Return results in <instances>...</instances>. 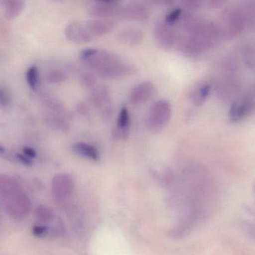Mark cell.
Listing matches in <instances>:
<instances>
[{
  "instance_id": "obj_34",
  "label": "cell",
  "mask_w": 255,
  "mask_h": 255,
  "mask_svg": "<svg viewBox=\"0 0 255 255\" xmlns=\"http://www.w3.org/2000/svg\"><path fill=\"white\" fill-rule=\"evenodd\" d=\"M16 158H17L19 161L24 163V164L31 165V163H32V159L27 157L26 155H22V154H16Z\"/></svg>"
},
{
  "instance_id": "obj_17",
  "label": "cell",
  "mask_w": 255,
  "mask_h": 255,
  "mask_svg": "<svg viewBox=\"0 0 255 255\" xmlns=\"http://www.w3.org/2000/svg\"><path fill=\"white\" fill-rule=\"evenodd\" d=\"M72 151L77 155L92 161H98L100 158L99 150L94 145L87 142H76L72 145Z\"/></svg>"
},
{
  "instance_id": "obj_36",
  "label": "cell",
  "mask_w": 255,
  "mask_h": 255,
  "mask_svg": "<svg viewBox=\"0 0 255 255\" xmlns=\"http://www.w3.org/2000/svg\"><path fill=\"white\" fill-rule=\"evenodd\" d=\"M97 1H101V2H115L116 0H96Z\"/></svg>"
},
{
  "instance_id": "obj_38",
  "label": "cell",
  "mask_w": 255,
  "mask_h": 255,
  "mask_svg": "<svg viewBox=\"0 0 255 255\" xmlns=\"http://www.w3.org/2000/svg\"><path fill=\"white\" fill-rule=\"evenodd\" d=\"M253 192H254V193L255 195V183L254 186H253Z\"/></svg>"
},
{
  "instance_id": "obj_33",
  "label": "cell",
  "mask_w": 255,
  "mask_h": 255,
  "mask_svg": "<svg viewBox=\"0 0 255 255\" xmlns=\"http://www.w3.org/2000/svg\"><path fill=\"white\" fill-rule=\"evenodd\" d=\"M227 0H208V4L212 8H218L223 6Z\"/></svg>"
},
{
  "instance_id": "obj_2",
  "label": "cell",
  "mask_w": 255,
  "mask_h": 255,
  "mask_svg": "<svg viewBox=\"0 0 255 255\" xmlns=\"http://www.w3.org/2000/svg\"><path fill=\"white\" fill-rule=\"evenodd\" d=\"M184 28L187 30L188 35L202 37L214 45L217 44L223 37L221 28L208 19L187 16L184 21Z\"/></svg>"
},
{
  "instance_id": "obj_22",
  "label": "cell",
  "mask_w": 255,
  "mask_h": 255,
  "mask_svg": "<svg viewBox=\"0 0 255 255\" xmlns=\"http://www.w3.org/2000/svg\"><path fill=\"white\" fill-rule=\"evenodd\" d=\"M34 217L39 224L49 225L55 220L54 211L49 207L39 205L34 210Z\"/></svg>"
},
{
  "instance_id": "obj_28",
  "label": "cell",
  "mask_w": 255,
  "mask_h": 255,
  "mask_svg": "<svg viewBox=\"0 0 255 255\" xmlns=\"http://www.w3.org/2000/svg\"><path fill=\"white\" fill-rule=\"evenodd\" d=\"M81 82L84 86L87 88H94L97 82V79L93 73H87L82 75L81 77Z\"/></svg>"
},
{
  "instance_id": "obj_8",
  "label": "cell",
  "mask_w": 255,
  "mask_h": 255,
  "mask_svg": "<svg viewBox=\"0 0 255 255\" xmlns=\"http://www.w3.org/2000/svg\"><path fill=\"white\" fill-rule=\"evenodd\" d=\"M154 37L158 46L166 50L172 49L176 43V32L171 25L165 21L156 23L154 28Z\"/></svg>"
},
{
  "instance_id": "obj_15",
  "label": "cell",
  "mask_w": 255,
  "mask_h": 255,
  "mask_svg": "<svg viewBox=\"0 0 255 255\" xmlns=\"http://www.w3.org/2000/svg\"><path fill=\"white\" fill-rule=\"evenodd\" d=\"M85 27L91 35L101 37L113 29L114 22L107 19H91L87 22Z\"/></svg>"
},
{
  "instance_id": "obj_24",
  "label": "cell",
  "mask_w": 255,
  "mask_h": 255,
  "mask_svg": "<svg viewBox=\"0 0 255 255\" xmlns=\"http://www.w3.org/2000/svg\"><path fill=\"white\" fill-rule=\"evenodd\" d=\"M116 128L125 130L130 128V115L127 107H123L120 111Z\"/></svg>"
},
{
  "instance_id": "obj_1",
  "label": "cell",
  "mask_w": 255,
  "mask_h": 255,
  "mask_svg": "<svg viewBox=\"0 0 255 255\" xmlns=\"http://www.w3.org/2000/svg\"><path fill=\"white\" fill-rule=\"evenodd\" d=\"M0 197L7 215L15 220L26 218L31 211V201L13 181H0Z\"/></svg>"
},
{
  "instance_id": "obj_19",
  "label": "cell",
  "mask_w": 255,
  "mask_h": 255,
  "mask_svg": "<svg viewBox=\"0 0 255 255\" xmlns=\"http://www.w3.org/2000/svg\"><path fill=\"white\" fill-rule=\"evenodd\" d=\"M4 16L7 19H14L23 11L25 8V0H4L2 3Z\"/></svg>"
},
{
  "instance_id": "obj_9",
  "label": "cell",
  "mask_w": 255,
  "mask_h": 255,
  "mask_svg": "<svg viewBox=\"0 0 255 255\" xmlns=\"http://www.w3.org/2000/svg\"><path fill=\"white\" fill-rule=\"evenodd\" d=\"M52 193L55 199L64 200L70 197L74 190V181L67 173H60L52 179Z\"/></svg>"
},
{
  "instance_id": "obj_7",
  "label": "cell",
  "mask_w": 255,
  "mask_h": 255,
  "mask_svg": "<svg viewBox=\"0 0 255 255\" xmlns=\"http://www.w3.org/2000/svg\"><path fill=\"white\" fill-rule=\"evenodd\" d=\"M247 28L244 16L238 8L231 10L225 17L224 28L222 30L223 37L234 39L242 34Z\"/></svg>"
},
{
  "instance_id": "obj_3",
  "label": "cell",
  "mask_w": 255,
  "mask_h": 255,
  "mask_svg": "<svg viewBox=\"0 0 255 255\" xmlns=\"http://www.w3.org/2000/svg\"><path fill=\"white\" fill-rule=\"evenodd\" d=\"M172 116L170 103L164 100L155 102L150 108L146 126L152 131H159L167 125Z\"/></svg>"
},
{
  "instance_id": "obj_13",
  "label": "cell",
  "mask_w": 255,
  "mask_h": 255,
  "mask_svg": "<svg viewBox=\"0 0 255 255\" xmlns=\"http://www.w3.org/2000/svg\"><path fill=\"white\" fill-rule=\"evenodd\" d=\"M119 14L129 20L145 22L149 19L150 11L146 6L139 3H133L121 8Z\"/></svg>"
},
{
  "instance_id": "obj_4",
  "label": "cell",
  "mask_w": 255,
  "mask_h": 255,
  "mask_svg": "<svg viewBox=\"0 0 255 255\" xmlns=\"http://www.w3.org/2000/svg\"><path fill=\"white\" fill-rule=\"evenodd\" d=\"M255 110V86L250 88L245 95L232 104L229 111L232 122H239Z\"/></svg>"
},
{
  "instance_id": "obj_5",
  "label": "cell",
  "mask_w": 255,
  "mask_h": 255,
  "mask_svg": "<svg viewBox=\"0 0 255 255\" xmlns=\"http://www.w3.org/2000/svg\"><path fill=\"white\" fill-rule=\"evenodd\" d=\"M90 100L94 106L100 111V116L103 120H108L112 115V106L111 103V93L105 85L93 88L90 95Z\"/></svg>"
},
{
  "instance_id": "obj_29",
  "label": "cell",
  "mask_w": 255,
  "mask_h": 255,
  "mask_svg": "<svg viewBox=\"0 0 255 255\" xmlns=\"http://www.w3.org/2000/svg\"><path fill=\"white\" fill-rule=\"evenodd\" d=\"M65 79V74L59 70L51 72L48 76V81L51 83H60L64 82Z\"/></svg>"
},
{
  "instance_id": "obj_21",
  "label": "cell",
  "mask_w": 255,
  "mask_h": 255,
  "mask_svg": "<svg viewBox=\"0 0 255 255\" xmlns=\"http://www.w3.org/2000/svg\"><path fill=\"white\" fill-rule=\"evenodd\" d=\"M241 14L244 16L247 27L255 26V2L252 1H245L238 7Z\"/></svg>"
},
{
  "instance_id": "obj_32",
  "label": "cell",
  "mask_w": 255,
  "mask_h": 255,
  "mask_svg": "<svg viewBox=\"0 0 255 255\" xmlns=\"http://www.w3.org/2000/svg\"><path fill=\"white\" fill-rule=\"evenodd\" d=\"M10 102V97L5 88L0 86V105L2 106H6L8 105Z\"/></svg>"
},
{
  "instance_id": "obj_11",
  "label": "cell",
  "mask_w": 255,
  "mask_h": 255,
  "mask_svg": "<svg viewBox=\"0 0 255 255\" xmlns=\"http://www.w3.org/2000/svg\"><path fill=\"white\" fill-rule=\"evenodd\" d=\"M157 93L155 85L151 82H141L132 88L129 98L133 104L142 105L148 103Z\"/></svg>"
},
{
  "instance_id": "obj_37",
  "label": "cell",
  "mask_w": 255,
  "mask_h": 255,
  "mask_svg": "<svg viewBox=\"0 0 255 255\" xmlns=\"http://www.w3.org/2000/svg\"><path fill=\"white\" fill-rule=\"evenodd\" d=\"M4 152H5V149H4V148L2 145H0V155L4 154Z\"/></svg>"
},
{
  "instance_id": "obj_30",
  "label": "cell",
  "mask_w": 255,
  "mask_h": 255,
  "mask_svg": "<svg viewBox=\"0 0 255 255\" xmlns=\"http://www.w3.org/2000/svg\"><path fill=\"white\" fill-rule=\"evenodd\" d=\"M181 13H182V11H181L180 8H176L175 10H172V12L166 15L165 22L166 23L169 24V25L175 23L181 17Z\"/></svg>"
},
{
  "instance_id": "obj_14",
  "label": "cell",
  "mask_w": 255,
  "mask_h": 255,
  "mask_svg": "<svg viewBox=\"0 0 255 255\" xmlns=\"http://www.w3.org/2000/svg\"><path fill=\"white\" fill-rule=\"evenodd\" d=\"M136 73V68L133 65L121 61V63L103 70L99 73V75L103 79H120L127 76H132Z\"/></svg>"
},
{
  "instance_id": "obj_31",
  "label": "cell",
  "mask_w": 255,
  "mask_h": 255,
  "mask_svg": "<svg viewBox=\"0 0 255 255\" xmlns=\"http://www.w3.org/2000/svg\"><path fill=\"white\" fill-rule=\"evenodd\" d=\"M243 229L245 231L246 233L250 238L255 239V224L251 223H244L242 225Z\"/></svg>"
},
{
  "instance_id": "obj_10",
  "label": "cell",
  "mask_w": 255,
  "mask_h": 255,
  "mask_svg": "<svg viewBox=\"0 0 255 255\" xmlns=\"http://www.w3.org/2000/svg\"><path fill=\"white\" fill-rule=\"evenodd\" d=\"M215 45L197 36L188 35L181 45V50L188 57H197L214 47Z\"/></svg>"
},
{
  "instance_id": "obj_20",
  "label": "cell",
  "mask_w": 255,
  "mask_h": 255,
  "mask_svg": "<svg viewBox=\"0 0 255 255\" xmlns=\"http://www.w3.org/2000/svg\"><path fill=\"white\" fill-rule=\"evenodd\" d=\"M212 86L211 84L202 83L196 87L191 92V100L196 106H201L208 100L211 94Z\"/></svg>"
},
{
  "instance_id": "obj_6",
  "label": "cell",
  "mask_w": 255,
  "mask_h": 255,
  "mask_svg": "<svg viewBox=\"0 0 255 255\" xmlns=\"http://www.w3.org/2000/svg\"><path fill=\"white\" fill-rule=\"evenodd\" d=\"M122 61L121 57L114 52L106 50H99L82 62L90 68L96 70L97 73H100L103 70L112 67L115 64Z\"/></svg>"
},
{
  "instance_id": "obj_35",
  "label": "cell",
  "mask_w": 255,
  "mask_h": 255,
  "mask_svg": "<svg viewBox=\"0 0 255 255\" xmlns=\"http://www.w3.org/2000/svg\"><path fill=\"white\" fill-rule=\"evenodd\" d=\"M23 152L25 155L30 157L31 159L34 158V157H36V156H37L36 151H34L33 148H30V147H24Z\"/></svg>"
},
{
  "instance_id": "obj_27",
  "label": "cell",
  "mask_w": 255,
  "mask_h": 255,
  "mask_svg": "<svg viewBox=\"0 0 255 255\" xmlns=\"http://www.w3.org/2000/svg\"><path fill=\"white\" fill-rule=\"evenodd\" d=\"M32 234L37 238H43L49 235V226L47 225L39 224L34 225L32 228Z\"/></svg>"
},
{
  "instance_id": "obj_25",
  "label": "cell",
  "mask_w": 255,
  "mask_h": 255,
  "mask_svg": "<svg viewBox=\"0 0 255 255\" xmlns=\"http://www.w3.org/2000/svg\"><path fill=\"white\" fill-rule=\"evenodd\" d=\"M26 79L28 86L32 90H36L39 82V72L37 67L31 66L28 69Z\"/></svg>"
},
{
  "instance_id": "obj_18",
  "label": "cell",
  "mask_w": 255,
  "mask_h": 255,
  "mask_svg": "<svg viewBox=\"0 0 255 255\" xmlns=\"http://www.w3.org/2000/svg\"><path fill=\"white\" fill-rule=\"evenodd\" d=\"M143 32L140 28H128L119 33L118 40L127 46H136L143 40Z\"/></svg>"
},
{
  "instance_id": "obj_16",
  "label": "cell",
  "mask_w": 255,
  "mask_h": 255,
  "mask_svg": "<svg viewBox=\"0 0 255 255\" xmlns=\"http://www.w3.org/2000/svg\"><path fill=\"white\" fill-rule=\"evenodd\" d=\"M121 9L114 2H101L99 1L97 4H93L89 9V13L91 16H95L99 19H106L114 15L119 14Z\"/></svg>"
},
{
  "instance_id": "obj_23",
  "label": "cell",
  "mask_w": 255,
  "mask_h": 255,
  "mask_svg": "<svg viewBox=\"0 0 255 255\" xmlns=\"http://www.w3.org/2000/svg\"><path fill=\"white\" fill-rule=\"evenodd\" d=\"M243 58L247 67L255 70V44L250 45L244 49Z\"/></svg>"
},
{
  "instance_id": "obj_12",
  "label": "cell",
  "mask_w": 255,
  "mask_h": 255,
  "mask_svg": "<svg viewBox=\"0 0 255 255\" xmlns=\"http://www.w3.org/2000/svg\"><path fill=\"white\" fill-rule=\"evenodd\" d=\"M64 35L70 41L76 43H86L93 40V36L88 32L86 27L79 22H70L64 29Z\"/></svg>"
},
{
  "instance_id": "obj_26",
  "label": "cell",
  "mask_w": 255,
  "mask_h": 255,
  "mask_svg": "<svg viewBox=\"0 0 255 255\" xmlns=\"http://www.w3.org/2000/svg\"><path fill=\"white\" fill-rule=\"evenodd\" d=\"M206 0H181L184 7L190 10H199L205 4Z\"/></svg>"
}]
</instances>
